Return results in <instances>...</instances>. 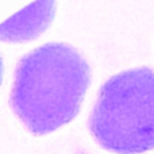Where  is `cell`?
I'll use <instances>...</instances> for the list:
<instances>
[{"instance_id":"obj_1","label":"cell","mask_w":154,"mask_h":154,"mask_svg":"<svg viewBox=\"0 0 154 154\" xmlns=\"http://www.w3.org/2000/svg\"><path fill=\"white\" fill-rule=\"evenodd\" d=\"M89 82L91 66L79 50L49 42L18 61L10 103L30 133L43 135L79 114Z\"/></svg>"},{"instance_id":"obj_2","label":"cell","mask_w":154,"mask_h":154,"mask_svg":"<svg viewBox=\"0 0 154 154\" xmlns=\"http://www.w3.org/2000/svg\"><path fill=\"white\" fill-rule=\"evenodd\" d=\"M89 130L109 152L139 154L154 149V70L134 68L107 80L91 112Z\"/></svg>"},{"instance_id":"obj_3","label":"cell","mask_w":154,"mask_h":154,"mask_svg":"<svg viewBox=\"0 0 154 154\" xmlns=\"http://www.w3.org/2000/svg\"><path fill=\"white\" fill-rule=\"evenodd\" d=\"M54 10V2L31 3L0 26V38L12 42L37 38L50 24L56 12Z\"/></svg>"}]
</instances>
